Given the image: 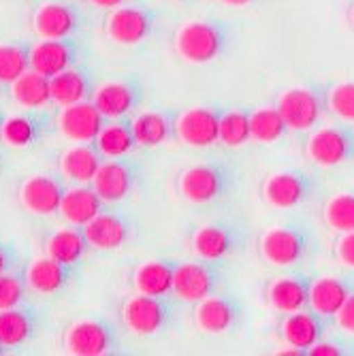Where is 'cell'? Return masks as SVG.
<instances>
[{
	"instance_id": "49",
	"label": "cell",
	"mask_w": 354,
	"mask_h": 356,
	"mask_svg": "<svg viewBox=\"0 0 354 356\" xmlns=\"http://www.w3.org/2000/svg\"><path fill=\"white\" fill-rule=\"evenodd\" d=\"M3 348H5V346H3V343H0V352H3Z\"/></svg>"
},
{
	"instance_id": "12",
	"label": "cell",
	"mask_w": 354,
	"mask_h": 356,
	"mask_svg": "<svg viewBox=\"0 0 354 356\" xmlns=\"http://www.w3.org/2000/svg\"><path fill=\"white\" fill-rule=\"evenodd\" d=\"M333 327H335L333 318L318 314L312 307H303L291 314H284L280 322V337L286 346L297 348L303 354H307V350L320 339H325Z\"/></svg>"
},
{
	"instance_id": "15",
	"label": "cell",
	"mask_w": 354,
	"mask_h": 356,
	"mask_svg": "<svg viewBox=\"0 0 354 356\" xmlns=\"http://www.w3.org/2000/svg\"><path fill=\"white\" fill-rule=\"evenodd\" d=\"M141 179V165L131 158H111L101 165L94 175L92 186L105 203H120L131 197Z\"/></svg>"
},
{
	"instance_id": "33",
	"label": "cell",
	"mask_w": 354,
	"mask_h": 356,
	"mask_svg": "<svg viewBox=\"0 0 354 356\" xmlns=\"http://www.w3.org/2000/svg\"><path fill=\"white\" fill-rule=\"evenodd\" d=\"M250 131H252V141L269 145L280 141L288 133V126L280 109L273 105V107H259L250 113Z\"/></svg>"
},
{
	"instance_id": "38",
	"label": "cell",
	"mask_w": 354,
	"mask_h": 356,
	"mask_svg": "<svg viewBox=\"0 0 354 356\" xmlns=\"http://www.w3.org/2000/svg\"><path fill=\"white\" fill-rule=\"evenodd\" d=\"M30 69V51L19 45H0V83H13Z\"/></svg>"
},
{
	"instance_id": "44",
	"label": "cell",
	"mask_w": 354,
	"mask_h": 356,
	"mask_svg": "<svg viewBox=\"0 0 354 356\" xmlns=\"http://www.w3.org/2000/svg\"><path fill=\"white\" fill-rule=\"evenodd\" d=\"M86 3L99 9H118L122 5H128L131 0H86Z\"/></svg>"
},
{
	"instance_id": "14",
	"label": "cell",
	"mask_w": 354,
	"mask_h": 356,
	"mask_svg": "<svg viewBox=\"0 0 354 356\" xmlns=\"http://www.w3.org/2000/svg\"><path fill=\"white\" fill-rule=\"evenodd\" d=\"M220 105H199L179 111L177 141L188 147H211L220 143V120L224 115Z\"/></svg>"
},
{
	"instance_id": "17",
	"label": "cell",
	"mask_w": 354,
	"mask_h": 356,
	"mask_svg": "<svg viewBox=\"0 0 354 356\" xmlns=\"http://www.w3.org/2000/svg\"><path fill=\"white\" fill-rule=\"evenodd\" d=\"M312 282L314 277L303 271H293V273L273 277L265 288L267 303L282 316L309 307Z\"/></svg>"
},
{
	"instance_id": "40",
	"label": "cell",
	"mask_w": 354,
	"mask_h": 356,
	"mask_svg": "<svg viewBox=\"0 0 354 356\" xmlns=\"http://www.w3.org/2000/svg\"><path fill=\"white\" fill-rule=\"evenodd\" d=\"M24 297V286L15 275H0V309L15 307Z\"/></svg>"
},
{
	"instance_id": "8",
	"label": "cell",
	"mask_w": 354,
	"mask_h": 356,
	"mask_svg": "<svg viewBox=\"0 0 354 356\" xmlns=\"http://www.w3.org/2000/svg\"><path fill=\"white\" fill-rule=\"evenodd\" d=\"M229 280L227 261H207L199 258L188 263H177L173 297L182 303H199L205 297L218 293Z\"/></svg>"
},
{
	"instance_id": "10",
	"label": "cell",
	"mask_w": 354,
	"mask_h": 356,
	"mask_svg": "<svg viewBox=\"0 0 354 356\" xmlns=\"http://www.w3.org/2000/svg\"><path fill=\"white\" fill-rule=\"evenodd\" d=\"M158 26V13L150 7L141 5H122L111 9L105 32L118 45H139L147 41Z\"/></svg>"
},
{
	"instance_id": "43",
	"label": "cell",
	"mask_w": 354,
	"mask_h": 356,
	"mask_svg": "<svg viewBox=\"0 0 354 356\" xmlns=\"http://www.w3.org/2000/svg\"><path fill=\"white\" fill-rule=\"evenodd\" d=\"M335 327L346 333V335H354V293L348 297V301L344 303V307L337 312L335 316Z\"/></svg>"
},
{
	"instance_id": "16",
	"label": "cell",
	"mask_w": 354,
	"mask_h": 356,
	"mask_svg": "<svg viewBox=\"0 0 354 356\" xmlns=\"http://www.w3.org/2000/svg\"><path fill=\"white\" fill-rule=\"evenodd\" d=\"M107 118L99 111L92 101H81L62 107L58 115L60 133L75 143H94L105 128Z\"/></svg>"
},
{
	"instance_id": "24",
	"label": "cell",
	"mask_w": 354,
	"mask_h": 356,
	"mask_svg": "<svg viewBox=\"0 0 354 356\" xmlns=\"http://www.w3.org/2000/svg\"><path fill=\"white\" fill-rule=\"evenodd\" d=\"M77 49L67 39H43L30 49V69L45 77H54L73 67Z\"/></svg>"
},
{
	"instance_id": "5",
	"label": "cell",
	"mask_w": 354,
	"mask_h": 356,
	"mask_svg": "<svg viewBox=\"0 0 354 356\" xmlns=\"http://www.w3.org/2000/svg\"><path fill=\"white\" fill-rule=\"evenodd\" d=\"M122 322L124 327L141 337L158 335L173 329V325L179 318V305L177 299L171 297H154V295H141L128 297L122 305Z\"/></svg>"
},
{
	"instance_id": "27",
	"label": "cell",
	"mask_w": 354,
	"mask_h": 356,
	"mask_svg": "<svg viewBox=\"0 0 354 356\" xmlns=\"http://www.w3.org/2000/svg\"><path fill=\"white\" fill-rule=\"evenodd\" d=\"M103 205L105 201L99 197V192L94 190V186H79V188H71L64 192L60 213L71 226L83 229L88 222H92L101 211H105Z\"/></svg>"
},
{
	"instance_id": "36",
	"label": "cell",
	"mask_w": 354,
	"mask_h": 356,
	"mask_svg": "<svg viewBox=\"0 0 354 356\" xmlns=\"http://www.w3.org/2000/svg\"><path fill=\"white\" fill-rule=\"evenodd\" d=\"M32 335V320L15 307L0 309V343L5 348L22 346Z\"/></svg>"
},
{
	"instance_id": "29",
	"label": "cell",
	"mask_w": 354,
	"mask_h": 356,
	"mask_svg": "<svg viewBox=\"0 0 354 356\" xmlns=\"http://www.w3.org/2000/svg\"><path fill=\"white\" fill-rule=\"evenodd\" d=\"M96 147L101 149L105 158H122L128 156L137 145L135 133H133V120L128 118H118L105 124L101 135L96 137Z\"/></svg>"
},
{
	"instance_id": "26",
	"label": "cell",
	"mask_w": 354,
	"mask_h": 356,
	"mask_svg": "<svg viewBox=\"0 0 354 356\" xmlns=\"http://www.w3.org/2000/svg\"><path fill=\"white\" fill-rule=\"evenodd\" d=\"M103 154L101 149L90 143H77L73 147H69L67 152H62L60 160H58V167L60 173L64 177H69L73 181L79 184H88L94 179V175L99 173L101 165H103Z\"/></svg>"
},
{
	"instance_id": "3",
	"label": "cell",
	"mask_w": 354,
	"mask_h": 356,
	"mask_svg": "<svg viewBox=\"0 0 354 356\" xmlns=\"http://www.w3.org/2000/svg\"><path fill=\"white\" fill-rule=\"evenodd\" d=\"M318 245L320 239L309 222L288 220L263 233L259 252L273 267H295L305 263Z\"/></svg>"
},
{
	"instance_id": "11",
	"label": "cell",
	"mask_w": 354,
	"mask_h": 356,
	"mask_svg": "<svg viewBox=\"0 0 354 356\" xmlns=\"http://www.w3.org/2000/svg\"><path fill=\"white\" fill-rule=\"evenodd\" d=\"M195 325L207 335H224L239 327L243 318V305L239 297L229 293H214L195 303Z\"/></svg>"
},
{
	"instance_id": "37",
	"label": "cell",
	"mask_w": 354,
	"mask_h": 356,
	"mask_svg": "<svg viewBox=\"0 0 354 356\" xmlns=\"http://www.w3.org/2000/svg\"><path fill=\"white\" fill-rule=\"evenodd\" d=\"M39 122L30 115H11L0 124V139L13 147H26L37 139Z\"/></svg>"
},
{
	"instance_id": "35",
	"label": "cell",
	"mask_w": 354,
	"mask_h": 356,
	"mask_svg": "<svg viewBox=\"0 0 354 356\" xmlns=\"http://www.w3.org/2000/svg\"><path fill=\"white\" fill-rule=\"evenodd\" d=\"M323 220L335 233L354 231V190L339 192L323 207Z\"/></svg>"
},
{
	"instance_id": "18",
	"label": "cell",
	"mask_w": 354,
	"mask_h": 356,
	"mask_svg": "<svg viewBox=\"0 0 354 356\" xmlns=\"http://www.w3.org/2000/svg\"><path fill=\"white\" fill-rule=\"evenodd\" d=\"M143 99V88L135 79L126 81H109L96 88L92 94V103L107 120H118L133 113Z\"/></svg>"
},
{
	"instance_id": "13",
	"label": "cell",
	"mask_w": 354,
	"mask_h": 356,
	"mask_svg": "<svg viewBox=\"0 0 354 356\" xmlns=\"http://www.w3.org/2000/svg\"><path fill=\"white\" fill-rule=\"evenodd\" d=\"M120 339L103 320H79L64 333V350L73 356H105L118 352Z\"/></svg>"
},
{
	"instance_id": "28",
	"label": "cell",
	"mask_w": 354,
	"mask_h": 356,
	"mask_svg": "<svg viewBox=\"0 0 354 356\" xmlns=\"http://www.w3.org/2000/svg\"><path fill=\"white\" fill-rule=\"evenodd\" d=\"M69 277H71L69 265L54 261L51 256L37 258V261H32V265L26 269V284L39 295L58 293L62 286H67Z\"/></svg>"
},
{
	"instance_id": "46",
	"label": "cell",
	"mask_w": 354,
	"mask_h": 356,
	"mask_svg": "<svg viewBox=\"0 0 354 356\" xmlns=\"http://www.w3.org/2000/svg\"><path fill=\"white\" fill-rule=\"evenodd\" d=\"M7 267H9V256L3 248H0V275L7 271Z\"/></svg>"
},
{
	"instance_id": "41",
	"label": "cell",
	"mask_w": 354,
	"mask_h": 356,
	"mask_svg": "<svg viewBox=\"0 0 354 356\" xmlns=\"http://www.w3.org/2000/svg\"><path fill=\"white\" fill-rule=\"evenodd\" d=\"M309 356H346V354H354V343L346 341V339H333V337H325L318 343H314L307 350Z\"/></svg>"
},
{
	"instance_id": "2",
	"label": "cell",
	"mask_w": 354,
	"mask_h": 356,
	"mask_svg": "<svg viewBox=\"0 0 354 356\" xmlns=\"http://www.w3.org/2000/svg\"><path fill=\"white\" fill-rule=\"evenodd\" d=\"M235 30L227 19H192L175 32V51L190 64H209L229 51Z\"/></svg>"
},
{
	"instance_id": "45",
	"label": "cell",
	"mask_w": 354,
	"mask_h": 356,
	"mask_svg": "<svg viewBox=\"0 0 354 356\" xmlns=\"http://www.w3.org/2000/svg\"><path fill=\"white\" fill-rule=\"evenodd\" d=\"M218 3L224 7H250L254 3H259V0H218Z\"/></svg>"
},
{
	"instance_id": "23",
	"label": "cell",
	"mask_w": 354,
	"mask_h": 356,
	"mask_svg": "<svg viewBox=\"0 0 354 356\" xmlns=\"http://www.w3.org/2000/svg\"><path fill=\"white\" fill-rule=\"evenodd\" d=\"M32 26L41 39H69L81 26L77 9L64 3H47L32 15Z\"/></svg>"
},
{
	"instance_id": "34",
	"label": "cell",
	"mask_w": 354,
	"mask_h": 356,
	"mask_svg": "<svg viewBox=\"0 0 354 356\" xmlns=\"http://www.w3.org/2000/svg\"><path fill=\"white\" fill-rule=\"evenodd\" d=\"M250 109H227L220 120V145L241 147L252 141L250 131Z\"/></svg>"
},
{
	"instance_id": "39",
	"label": "cell",
	"mask_w": 354,
	"mask_h": 356,
	"mask_svg": "<svg viewBox=\"0 0 354 356\" xmlns=\"http://www.w3.org/2000/svg\"><path fill=\"white\" fill-rule=\"evenodd\" d=\"M329 111L339 120L354 124V81L329 86Z\"/></svg>"
},
{
	"instance_id": "31",
	"label": "cell",
	"mask_w": 354,
	"mask_h": 356,
	"mask_svg": "<svg viewBox=\"0 0 354 356\" xmlns=\"http://www.w3.org/2000/svg\"><path fill=\"white\" fill-rule=\"evenodd\" d=\"M11 96L24 109H41L51 101V81L49 77L28 69L11 83Z\"/></svg>"
},
{
	"instance_id": "20",
	"label": "cell",
	"mask_w": 354,
	"mask_h": 356,
	"mask_svg": "<svg viewBox=\"0 0 354 356\" xmlns=\"http://www.w3.org/2000/svg\"><path fill=\"white\" fill-rule=\"evenodd\" d=\"M177 118L175 109H154L133 118V133L139 147H158L177 139Z\"/></svg>"
},
{
	"instance_id": "21",
	"label": "cell",
	"mask_w": 354,
	"mask_h": 356,
	"mask_svg": "<svg viewBox=\"0 0 354 356\" xmlns=\"http://www.w3.org/2000/svg\"><path fill=\"white\" fill-rule=\"evenodd\" d=\"M354 293V277L350 275H320L312 282L309 307L327 318L337 316L348 297Z\"/></svg>"
},
{
	"instance_id": "30",
	"label": "cell",
	"mask_w": 354,
	"mask_h": 356,
	"mask_svg": "<svg viewBox=\"0 0 354 356\" xmlns=\"http://www.w3.org/2000/svg\"><path fill=\"white\" fill-rule=\"evenodd\" d=\"M49 81H51V101L56 105H60V107L88 101L90 96L94 94L90 77L83 71L73 69V67L54 75Z\"/></svg>"
},
{
	"instance_id": "4",
	"label": "cell",
	"mask_w": 354,
	"mask_h": 356,
	"mask_svg": "<svg viewBox=\"0 0 354 356\" xmlns=\"http://www.w3.org/2000/svg\"><path fill=\"white\" fill-rule=\"evenodd\" d=\"M275 107L286 120L288 131L293 133L314 131L329 111V86L307 83V86L288 88L280 94Z\"/></svg>"
},
{
	"instance_id": "1",
	"label": "cell",
	"mask_w": 354,
	"mask_h": 356,
	"mask_svg": "<svg viewBox=\"0 0 354 356\" xmlns=\"http://www.w3.org/2000/svg\"><path fill=\"white\" fill-rule=\"evenodd\" d=\"M241 184V169L231 158H214L184 169L177 177L179 194L195 205H214L229 199Z\"/></svg>"
},
{
	"instance_id": "42",
	"label": "cell",
	"mask_w": 354,
	"mask_h": 356,
	"mask_svg": "<svg viewBox=\"0 0 354 356\" xmlns=\"http://www.w3.org/2000/svg\"><path fill=\"white\" fill-rule=\"evenodd\" d=\"M335 258L341 267L354 269V231L339 233V239L335 241Z\"/></svg>"
},
{
	"instance_id": "6",
	"label": "cell",
	"mask_w": 354,
	"mask_h": 356,
	"mask_svg": "<svg viewBox=\"0 0 354 356\" xmlns=\"http://www.w3.org/2000/svg\"><path fill=\"white\" fill-rule=\"evenodd\" d=\"M250 241V231L241 220H214L192 233L190 245L199 258L207 261H229L239 256Z\"/></svg>"
},
{
	"instance_id": "9",
	"label": "cell",
	"mask_w": 354,
	"mask_h": 356,
	"mask_svg": "<svg viewBox=\"0 0 354 356\" xmlns=\"http://www.w3.org/2000/svg\"><path fill=\"white\" fill-rule=\"evenodd\" d=\"M303 149L314 165L325 169L354 163V124L341 120L337 124L314 128Z\"/></svg>"
},
{
	"instance_id": "22",
	"label": "cell",
	"mask_w": 354,
	"mask_h": 356,
	"mask_svg": "<svg viewBox=\"0 0 354 356\" xmlns=\"http://www.w3.org/2000/svg\"><path fill=\"white\" fill-rule=\"evenodd\" d=\"M60 181L47 175H32L19 188L22 205L35 216H51L60 211L62 197H64Z\"/></svg>"
},
{
	"instance_id": "19",
	"label": "cell",
	"mask_w": 354,
	"mask_h": 356,
	"mask_svg": "<svg viewBox=\"0 0 354 356\" xmlns=\"http://www.w3.org/2000/svg\"><path fill=\"white\" fill-rule=\"evenodd\" d=\"M83 233L96 250H118L135 235V222L120 211H101L83 226Z\"/></svg>"
},
{
	"instance_id": "32",
	"label": "cell",
	"mask_w": 354,
	"mask_h": 356,
	"mask_svg": "<svg viewBox=\"0 0 354 356\" xmlns=\"http://www.w3.org/2000/svg\"><path fill=\"white\" fill-rule=\"evenodd\" d=\"M88 248H90V241H88L86 233L79 231V226H75V229H62V231L54 233L45 243L47 256H51L54 261H58L62 265H69V267L81 261Z\"/></svg>"
},
{
	"instance_id": "25",
	"label": "cell",
	"mask_w": 354,
	"mask_h": 356,
	"mask_svg": "<svg viewBox=\"0 0 354 356\" xmlns=\"http://www.w3.org/2000/svg\"><path fill=\"white\" fill-rule=\"evenodd\" d=\"M175 269H177V261H171V258L147 261L135 269L133 286L141 295L171 297L173 295V282H175Z\"/></svg>"
},
{
	"instance_id": "7",
	"label": "cell",
	"mask_w": 354,
	"mask_h": 356,
	"mask_svg": "<svg viewBox=\"0 0 354 356\" xmlns=\"http://www.w3.org/2000/svg\"><path fill=\"white\" fill-rule=\"evenodd\" d=\"M323 179L307 169H284L271 173L263 184V199L275 209H297L323 192Z\"/></svg>"
},
{
	"instance_id": "48",
	"label": "cell",
	"mask_w": 354,
	"mask_h": 356,
	"mask_svg": "<svg viewBox=\"0 0 354 356\" xmlns=\"http://www.w3.org/2000/svg\"><path fill=\"white\" fill-rule=\"evenodd\" d=\"M175 3H186V0H175Z\"/></svg>"
},
{
	"instance_id": "47",
	"label": "cell",
	"mask_w": 354,
	"mask_h": 356,
	"mask_svg": "<svg viewBox=\"0 0 354 356\" xmlns=\"http://www.w3.org/2000/svg\"><path fill=\"white\" fill-rule=\"evenodd\" d=\"M350 24L354 26V5L350 7Z\"/></svg>"
}]
</instances>
